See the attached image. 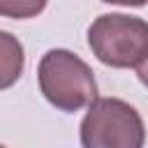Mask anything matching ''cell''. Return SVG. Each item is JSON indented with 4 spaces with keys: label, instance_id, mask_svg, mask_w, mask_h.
Returning <instances> with one entry per match:
<instances>
[{
    "label": "cell",
    "instance_id": "1",
    "mask_svg": "<svg viewBox=\"0 0 148 148\" xmlns=\"http://www.w3.org/2000/svg\"><path fill=\"white\" fill-rule=\"evenodd\" d=\"M37 81L46 102L65 113L81 111L97 99L92 69L67 49H51L42 56Z\"/></svg>",
    "mask_w": 148,
    "mask_h": 148
},
{
    "label": "cell",
    "instance_id": "2",
    "mask_svg": "<svg viewBox=\"0 0 148 148\" xmlns=\"http://www.w3.org/2000/svg\"><path fill=\"white\" fill-rule=\"evenodd\" d=\"M146 125L139 111L118 97H97L81 120L83 148H141Z\"/></svg>",
    "mask_w": 148,
    "mask_h": 148
},
{
    "label": "cell",
    "instance_id": "3",
    "mask_svg": "<svg viewBox=\"0 0 148 148\" xmlns=\"http://www.w3.org/2000/svg\"><path fill=\"white\" fill-rule=\"evenodd\" d=\"M88 46L109 67H136L148 53V21L130 14H102L88 28Z\"/></svg>",
    "mask_w": 148,
    "mask_h": 148
},
{
    "label": "cell",
    "instance_id": "4",
    "mask_svg": "<svg viewBox=\"0 0 148 148\" xmlns=\"http://www.w3.org/2000/svg\"><path fill=\"white\" fill-rule=\"evenodd\" d=\"M0 44H2V74H0V88H9L23 72V46L9 35L0 32Z\"/></svg>",
    "mask_w": 148,
    "mask_h": 148
},
{
    "label": "cell",
    "instance_id": "5",
    "mask_svg": "<svg viewBox=\"0 0 148 148\" xmlns=\"http://www.w3.org/2000/svg\"><path fill=\"white\" fill-rule=\"evenodd\" d=\"M46 0H0V14L5 18H32L42 14Z\"/></svg>",
    "mask_w": 148,
    "mask_h": 148
},
{
    "label": "cell",
    "instance_id": "6",
    "mask_svg": "<svg viewBox=\"0 0 148 148\" xmlns=\"http://www.w3.org/2000/svg\"><path fill=\"white\" fill-rule=\"evenodd\" d=\"M134 69H136V76H139V81H141V83L148 88V53L143 56V60H141V62H139Z\"/></svg>",
    "mask_w": 148,
    "mask_h": 148
},
{
    "label": "cell",
    "instance_id": "7",
    "mask_svg": "<svg viewBox=\"0 0 148 148\" xmlns=\"http://www.w3.org/2000/svg\"><path fill=\"white\" fill-rule=\"evenodd\" d=\"M102 2H109V5H123V7H143L148 0H102Z\"/></svg>",
    "mask_w": 148,
    "mask_h": 148
}]
</instances>
